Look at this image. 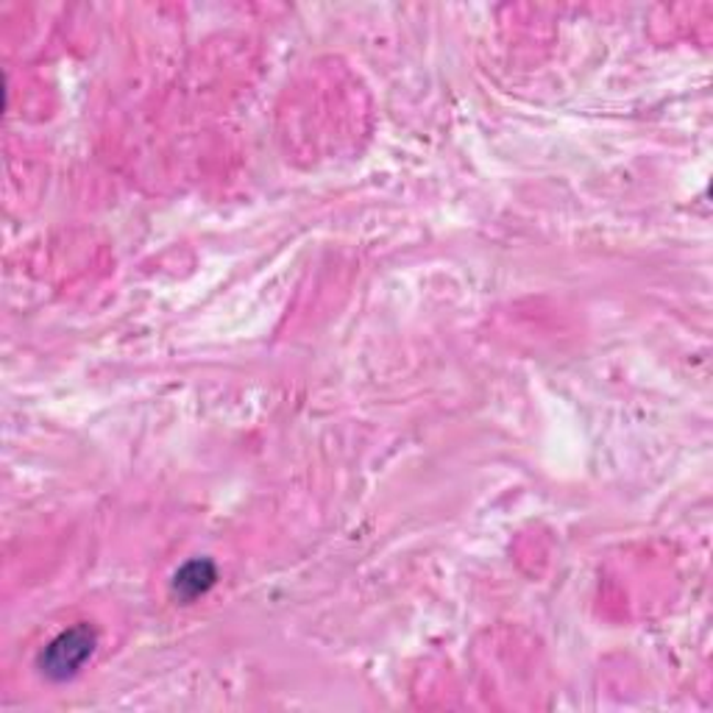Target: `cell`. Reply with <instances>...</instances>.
Instances as JSON below:
<instances>
[{"instance_id": "cell-2", "label": "cell", "mask_w": 713, "mask_h": 713, "mask_svg": "<svg viewBox=\"0 0 713 713\" xmlns=\"http://www.w3.org/2000/svg\"><path fill=\"white\" fill-rule=\"evenodd\" d=\"M215 583V569L207 563V560H196V563H187L185 569L176 574V594H182L185 600H196L198 594L209 589Z\"/></svg>"}, {"instance_id": "cell-1", "label": "cell", "mask_w": 713, "mask_h": 713, "mask_svg": "<svg viewBox=\"0 0 713 713\" xmlns=\"http://www.w3.org/2000/svg\"><path fill=\"white\" fill-rule=\"evenodd\" d=\"M92 647H96V636H92L89 627H76V630L62 633L42 652V672L54 680L73 678L84 666V660L92 655Z\"/></svg>"}]
</instances>
